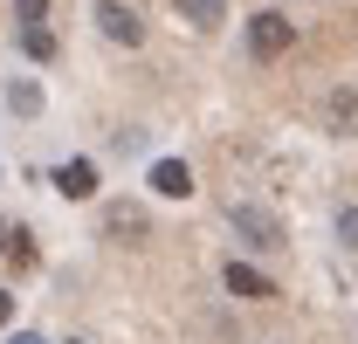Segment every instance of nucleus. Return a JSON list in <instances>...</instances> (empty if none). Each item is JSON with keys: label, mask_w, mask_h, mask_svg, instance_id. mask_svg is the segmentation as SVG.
<instances>
[{"label": "nucleus", "mask_w": 358, "mask_h": 344, "mask_svg": "<svg viewBox=\"0 0 358 344\" xmlns=\"http://www.w3.org/2000/svg\"><path fill=\"white\" fill-rule=\"evenodd\" d=\"M227 227H234V234H241V248H255V255L289 248V227H282V214H275V207H262V200H234V207H227Z\"/></svg>", "instance_id": "nucleus-1"}, {"label": "nucleus", "mask_w": 358, "mask_h": 344, "mask_svg": "<svg viewBox=\"0 0 358 344\" xmlns=\"http://www.w3.org/2000/svg\"><path fill=\"white\" fill-rule=\"evenodd\" d=\"M248 48H255V62H275V55H289V48H296V21H289L282 7H262V14H248Z\"/></svg>", "instance_id": "nucleus-2"}, {"label": "nucleus", "mask_w": 358, "mask_h": 344, "mask_svg": "<svg viewBox=\"0 0 358 344\" xmlns=\"http://www.w3.org/2000/svg\"><path fill=\"white\" fill-rule=\"evenodd\" d=\"M221 282H227V296H241V303H275V296H282V289L268 282L262 268H255V261H241V255L227 261V275H221Z\"/></svg>", "instance_id": "nucleus-3"}, {"label": "nucleus", "mask_w": 358, "mask_h": 344, "mask_svg": "<svg viewBox=\"0 0 358 344\" xmlns=\"http://www.w3.org/2000/svg\"><path fill=\"white\" fill-rule=\"evenodd\" d=\"M96 28H103L117 48H138V42H145V21H138L124 0H96Z\"/></svg>", "instance_id": "nucleus-4"}, {"label": "nucleus", "mask_w": 358, "mask_h": 344, "mask_svg": "<svg viewBox=\"0 0 358 344\" xmlns=\"http://www.w3.org/2000/svg\"><path fill=\"white\" fill-rule=\"evenodd\" d=\"M145 186H152L159 200H186V193H193V166H186V159H152Z\"/></svg>", "instance_id": "nucleus-5"}, {"label": "nucleus", "mask_w": 358, "mask_h": 344, "mask_svg": "<svg viewBox=\"0 0 358 344\" xmlns=\"http://www.w3.org/2000/svg\"><path fill=\"white\" fill-rule=\"evenodd\" d=\"M55 193H62V200H96V166H90V159L55 166Z\"/></svg>", "instance_id": "nucleus-6"}, {"label": "nucleus", "mask_w": 358, "mask_h": 344, "mask_svg": "<svg viewBox=\"0 0 358 344\" xmlns=\"http://www.w3.org/2000/svg\"><path fill=\"white\" fill-rule=\"evenodd\" d=\"M21 55H28V62H55V35H48L42 21H28V28H21Z\"/></svg>", "instance_id": "nucleus-7"}, {"label": "nucleus", "mask_w": 358, "mask_h": 344, "mask_svg": "<svg viewBox=\"0 0 358 344\" xmlns=\"http://www.w3.org/2000/svg\"><path fill=\"white\" fill-rule=\"evenodd\" d=\"M7 110H14V117H35V110H42V89L28 83V76H14V83H7Z\"/></svg>", "instance_id": "nucleus-8"}, {"label": "nucleus", "mask_w": 358, "mask_h": 344, "mask_svg": "<svg viewBox=\"0 0 358 344\" xmlns=\"http://www.w3.org/2000/svg\"><path fill=\"white\" fill-rule=\"evenodd\" d=\"M179 14L193 21V28H221V14H227V0H179Z\"/></svg>", "instance_id": "nucleus-9"}, {"label": "nucleus", "mask_w": 358, "mask_h": 344, "mask_svg": "<svg viewBox=\"0 0 358 344\" xmlns=\"http://www.w3.org/2000/svg\"><path fill=\"white\" fill-rule=\"evenodd\" d=\"M331 124H338V138H352V124H358V96H352V89L331 96Z\"/></svg>", "instance_id": "nucleus-10"}, {"label": "nucleus", "mask_w": 358, "mask_h": 344, "mask_svg": "<svg viewBox=\"0 0 358 344\" xmlns=\"http://www.w3.org/2000/svg\"><path fill=\"white\" fill-rule=\"evenodd\" d=\"M0 255H14V268H35V234H28V227H21V234H7V248H0Z\"/></svg>", "instance_id": "nucleus-11"}, {"label": "nucleus", "mask_w": 358, "mask_h": 344, "mask_svg": "<svg viewBox=\"0 0 358 344\" xmlns=\"http://www.w3.org/2000/svg\"><path fill=\"white\" fill-rule=\"evenodd\" d=\"M110 234H117V241H124V234H145V214H138V207H117V214H110Z\"/></svg>", "instance_id": "nucleus-12"}, {"label": "nucleus", "mask_w": 358, "mask_h": 344, "mask_svg": "<svg viewBox=\"0 0 358 344\" xmlns=\"http://www.w3.org/2000/svg\"><path fill=\"white\" fill-rule=\"evenodd\" d=\"M338 241L358 255V207H345V214H338Z\"/></svg>", "instance_id": "nucleus-13"}, {"label": "nucleus", "mask_w": 358, "mask_h": 344, "mask_svg": "<svg viewBox=\"0 0 358 344\" xmlns=\"http://www.w3.org/2000/svg\"><path fill=\"white\" fill-rule=\"evenodd\" d=\"M14 14H21V28H28V21H42V14H48V0H14Z\"/></svg>", "instance_id": "nucleus-14"}, {"label": "nucleus", "mask_w": 358, "mask_h": 344, "mask_svg": "<svg viewBox=\"0 0 358 344\" xmlns=\"http://www.w3.org/2000/svg\"><path fill=\"white\" fill-rule=\"evenodd\" d=\"M7 324H14V296L0 289V331H7Z\"/></svg>", "instance_id": "nucleus-15"}, {"label": "nucleus", "mask_w": 358, "mask_h": 344, "mask_svg": "<svg viewBox=\"0 0 358 344\" xmlns=\"http://www.w3.org/2000/svg\"><path fill=\"white\" fill-rule=\"evenodd\" d=\"M7 344H48V338H42V331H14Z\"/></svg>", "instance_id": "nucleus-16"}, {"label": "nucleus", "mask_w": 358, "mask_h": 344, "mask_svg": "<svg viewBox=\"0 0 358 344\" xmlns=\"http://www.w3.org/2000/svg\"><path fill=\"white\" fill-rule=\"evenodd\" d=\"M0 248H7V220H0Z\"/></svg>", "instance_id": "nucleus-17"}, {"label": "nucleus", "mask_w": 358, "mask_h": 344, "mask_svg": "<svg viewBox=\"0 0 358 344\" xmlns=\"http://www.w3.org/2000/svg\"><path fill=\"white\" fill-rule=\"evenodd\" d=\"M69 344H83V338H69Z\"/></svg>", "instance_id": "nucleus-18"}]
</instances>
